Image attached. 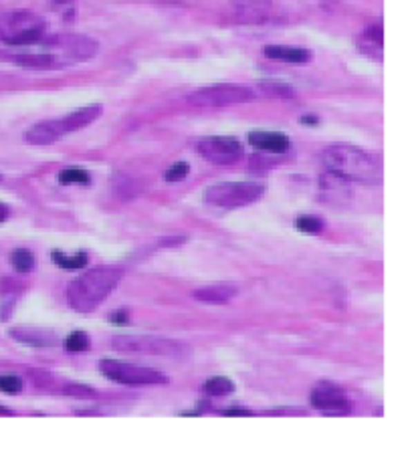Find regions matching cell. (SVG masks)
Returning a JSON list of instances; mask_svg holds the SVG:
<instances>
[{"mask_svg": "<svg viewBox=\"0 0 414 450\" xmlns=\"http://www.w3.org/2000/svg\"><path fill=\"white\" fill-rule=\"evenodd\" d=\"M124 273L117 266H97L79 275L67 287V303L81 313L93 311L117 287Z\"/></svg>", "mask_w": 414, "mask_h": 450, "instance_id": "2", "label": "cell"}, {"mask_svg": "<svg viewBox=\"0 0 414 450\" xmlns=\"http://www.w3.org/2000/svg\"><path fill=\"white\" fill-rule=\"evenodd\" d=\"M113 349L117 351H135V353H152V355H164L172 358L180 353V345L164 338H135V335H117L113 338Z\"/></svg>", "mask_w": 414, "mask_h": 450, "instance_id": "8", "label": "cell"}, {"mask_svg": "<svg viewBox=\"0 0 414 450\" xmlns=\"http://www.w3.org/2000/svg\"><path fill=\"white\" fill-rule=\"evenodd\" d=\"M53 263L67 271H77L87 265V253H75V255H65L61 251H53Z\"/></svg>", "mask_w": 414, "mask_h": 450, "instance_id": "18", "label": "cell"}, {"mask_svg": "<svg viewBox=\"0 0 414 450\" xmlns=\"http://www.w3.org/2000/svg\"><path fill=\"white\" fill-rule=\"evenodd\" d=\"M265 57L275 59V61H285L293 65H305L311 61V53L301 47H285V45H269L265 47Z\"/></svg>", "mask_w": 414, "mask_h": 450, "instance_id": "15", "label": "cell"}, {"mask_svg": "<svg viewBox=\"0 0 414 450\" xmlns=\"http://www.w3.org/2000/svg\"><path fill=\"white\" fill-rule=\"evenodd\" d=\"M59 182L61 184H89L91 176L81 168H67L59 174Z\"/></svg>", "mask_w": 414, "mask_h": 450, "instance_id": "24", "label": "cell"}, {"mask_svg": "<svg viewBox=\"0 0 414 450\" xmlns=\"http://www.w3.org/2000/svg\"><path fill=\"white\" fill-rule=\"evenodd\" d=\"M259 89L267 95V97H277V99H291L295 97L293 87L279 83V81H261Z\"/></svg>", "mask_w": 414, "mask_h": 450, "instance_id": "19", "label": "cell"}, {"mask_svg": "<svg viewBox=\"0 0 414 450\" xmlns=\"http://www.w3.org/2000/svg\"><path fill=\"white\" fill-rule=\"evenodd\" d=\"M225 414H227V416H251L253 412H251V410H245V408H231V410H227Z\"/></svg>", "mask_w": 414, "mask_h": 450, "instance_id": "31", "label": "cell"}, {"mask_svg": "<svg viewBox=\"0 0 414 450\" xmlns=\"http://www.w3.org/2000/svg\"><path fill=\"white\" fill-rule=\"evenodd\" d=\"M23 390V380L17 375H0V392L4 394H19Z\"/></svg>", "mask_w": 414, "mask_h": 450, "instance_id": "26", "label": "cell"}, {"mask_svg": "<svg viewBox=\"0 0 414 450\" xmlns=\"http://www.w3.org/2000/svg\"><path fill=\"white\" fill-rule=\"evenodd\" d=\"M100 370L105 378L126 384V386H150V384H166L168 378L162 371L154 368H144L135 366L130 362H120V360H102Z\"/></svg>", "mask_w": 414, "mask_h": 450, "instance_id": "7", "label": "cell"}, {"mask_svg": "<svg viewBox=\"0 0 414 450\" xmlns=\"http://www.w3.org/2000/svg\"><path fill=\"white\" fill-rule=\"evenodd\" d=\"M10 335L25 345L32 347H51L57 345V335L49 329H39V327H17L10 331Z\"/></svg>", "mask_w": 414, "mask_h": 450, "instance_id": "13", "label": "cell"}, {"mask_svg": "<svg viewBox=\"0 0 414 450\" xmlns=\"http://www.w3.org/2000/svg\"><path fill=\"white\" fill-rule=\"evenodd\" d=\"M310 402L313 408L323 410V412H346L350 410V398L346 396V392L341 388H337L334 384L321 382L311 390Z\"/></svg>", "mask_w": 414, "mask_h": 450, "instance_id": "10", "label": "cell"}, {"mask_svg": "<svg viewBox=\"0 0 414 450\" xmlns=\"http://www.w3.org/2000/svg\"><path fill=\"white\" fill-rule=\"evenodd\" d=\"M364 51L368 53H376V57H382V30L380 28H368L364 32Z\"/></svg>", "mask_w": 414, "mask_h": 450, "instance_id": "23", "label": "cell"}, {"mask_svg": "<svg viewBox=\"0 0 414 450\" xmlns=\"http://www.w3.org/2000/svg\"><path fill=\"white\" fill-rule=\"evenodd\" d=\"M15 63H19L21 67L28 69H57L59 63L55 61L51 53H30V55H12L10 57Z\"/></svg>", "mask_w": 414, "mask_h": 450, "instance_id": "17", "label": "cell"}, {"mask_svg": "<svg viewBox=\"0 0 414 450\" xmlns=\"http://www.w3.org/2000/svg\"><path fill=\"white\" fill-rule=\"evenodd\" d=\"M198 152L210 159L212 164H220V166H229L243 158L245 150L241 146V141L231 135H210L203 137L198 141Z\"/></svg>", "mask_w": 414, "mask_h": 450, "instance_id": "9", "label": "cell"}, {"mask_svg": "<svg viewBox=\"0 0 414 450\" xmlns=\"http://www.w3.org/2000/svg\"><path fill=\"white\" fill-rule=\"evenodd\" d=\"M65 135L61 119H49V121H41L37 126H32L30 130L25 132V139L35 144V146H47L57 139H61Z\"/></svg>", "mask_w": 414, "mask_h": 450, "instance_id": "11", "label": "cell"}, {"mask_svg": "<svg viewBox=\"0 0 414 450\" xmlns=\"http://www.w3.org/2000/svg\"><path fill=\"white\" fill-rule=\"evenodd\" d=\"M303 124H317V117H301Z\"/></svg>", "mask_w": 414, "mask_h": 450, "instance_id": "33", "label": "cell"}, {"mask_svg": "<svg viewBox=\"0 0 414 450\" xmlns=\"http://www.w3.org/2000/svg\"><path fill=\"white\" fill-rule=\"evenodd\" d=\"M249 144L261 152H269V154H283L291 148V139L283 133L275 132L249 133Z\"/></svg>", "mask_w": 414, "mask_h": 450, "instance_id": "12", "label": "cell"}, {"mask_svg": "<svg viewBox=\"0 0 414 450\" xmlns=\"http://www.w3.org/2000/svg\"><path fill=\"white\" fill-rule=\"evenodd\" d=\"M65 392L77 398H91L95 394L89 386H81V384H67V386H65Z\"/></svg>", "mask_w": 414, "mask_h": 450, "instance_id": "28", "label": "cell"}, {"mask_svg": "<svg viewBox=\"0 0 414 450\" xmlns=\"http://www.w3.org/2000/svg\"><path fill=\"white\" fill-rule=\"evenodd\" d=\"M295 226L297 231L301 233H308V235H319L326 231V220L319 218V216H299L295 220Z\"/></svg>", "mask_w": 414, "mask_h": 450, "instance_id": "22", "label": "cell"}, {"mask_svg": "<svg viewBox=\"0 0 414 450\" xmlns=\"http://www.w3.org/2000/svg\"><path fill=\"white\" fill-rule=\"evenodd\" d=\"M186 174H188V164L186 162H178V164H174L168 172H166V180L168 182H180L186 178Z\"/></svg>", "mask_w": 414, "mask_h": 450, "instance_id": "27", "label": "cell"}, {"mask_svg": "<svg viewBox=\"0 0 414 450\" xmlns=\"http://www.w3.org/2000/svg\"><path fill=\"white\" fill-rule=\"evenodd\" d=\"M234 390V384L229 378H223V375H216V378H210L207 384H205V392L208 396H227Z\"/></svg>", "mask_w": 414, "mask_h": 450, "instance_id": "21", "label": "cell"}, {"mask_svg": "<svg viewBox=\"0 0 414 450\" xmlns=\"http://www.w3.org/2000/svg\"><path fill=\"white\" fill-rule=\"evenodd\" d=\"M321 159L330 172L346 178L348 182H362V184H380L382 182V168L370 154L356 146L336 144L323 150Z\"/></svg>", "mask_w": 414, "mask_h": 450, "instance_id": "1", "label": "cell"}, {"mask_svg": "<svg viewBox=\"0 0 414 450\" xmlns=\"http://www.w3.org/2000/svg\"><path fill=\"white\" fill-rule=\"evenodd\" d=\"M111 323H115V325H128V323H130V313H128V309H117V311H113V313H111Z\"/></svg>", "mask_w": 414, "mask_h": 450, "instance_id": "30", "label": "cell"}, {"mask_svg": "<svg viewBox=\"0 0 414 450\" xmlns=\"http://www.w3.org/2000/svg\"><path fill=\"white\" fill-rule=\"evenodd\" d=\"M233 2L238 4V6H243V8H247V10H257V8L267 6L271 0H233Z\"/></svg>", "mask_w": 414, "mask_h": 450, "instance_id": "29", "label": "cell"}, {"mask_svg": "<svg viewBox=\"0 0 414 450\" xmlns=\"http://www.w3.org/2000/svg\"><path fill=\"white\" fill-rule=\"evenodd\" d=\"M10 263H12L17 273L26 275V273H30L35 268V255L30 251H26V248H17L10 255Z\"/></svg>", "mask_w": 414, "mask_h": 450, "instance_id": "20", "label": "cell"}, {"mask_svg": "<svg viewBox=\"0 0 414 450\" xmlns=\"http://www.w3.org/2000/svg\"><path fill=\"white\" fill-rule=\"evenodd\" d=\"M263 192L265 188L257 182H225L210 186L205 194V200L216 208H238L257 202Z\"/></svg>", "mask_w": 414, "mask_h": 450, "instance_id": "5", "label": "cell"}, {"mask_svg": "<svg viewBox=\"0 0 414 450\" xmlns=\"http://www.w3.org/2000/svg\"><path fill=\"white\" fill-rule=\"evenodd\" d=\"M236 293H238V289L233 285H208L203 289H196L192 293V297L198 301H205V303L223 305V303H229Z\"/></svg>", "mask_w": 414, "mask_h": 450, "instance_id": "16", "label": "cell"}, {"mask_svg": "<svg viewBox=\"0 0 414 450\" xmlns=\"http://www.w3.org/2000/svg\"><path fill=\"white\" fill-rule=\"evenodd\" d=\"M0 414H10V412H8L6 408H2V406H0Z\"/></svg>", "mask_w": 414, "mask_h": 450, "instance_id": "34", "label": "cell"}, {"mask_svg": "<svg viewBox=\"0 0 414 450\" xmlns=\"http://www.w3.org/2000/svg\"><path fill=\"white\" fill-rule=\"evenodd\" d=\"M45 30V21L30 10H12L0 19V39L12 47H25L43 41Z\"/></svg>", "mask_w": 414, "mask_h": 450, "instance_id": "3", "label": "cell"}, {"mask_svg": "<svg viewBox=\"0 0 414 450\" xmlns=\"http://www.w3.org/2000/svg\"><path fill=\"white\" fill-rule=\"evenodd\" d=\"M102 111H104V107L102 106H87L81 107V109H75V111H71L69 115H65V117L61 119L63 130H65V133L77 132L81 128L93 124V121L102 115Z\"/></svg>", "mask_w": 414, "mask_h": 450, "instance_id": "14", "label": "cell"}, {"mask_svg": "<svg viewBox=\"0 0 414 450\" xmlns=\"http://www.w3.org/2000/svg\"><path fill=\"white\" fill-rule=\"evenodd\" d=\"M65 349L71 353H79V351H87L89 349V335L85 331H73L67 335L65 340Z\"/></svg>", "mask_w": 414, "mask_h": 450, "instance_id": "25", "label": "cell"}, {"mask_svg": "<svg viewBox=\"0 0 414 450\" xmlns=\"http://www.w3.org/2000/svg\"><path fill=\"white\" fill-rule=\"evenodd\" d=\"M43 45L51 49L59 67H67L73 61H87L97 53V43L83 35H55L43 39Z\"/></svg>", "mask_w": 414, "mask_h": 450, "instance_id": "6", "label": "cell"}, {"mask_svg": "<svg viewBox=\"0 0 414 450\" xmlns=\"http://www.w3.org/2000/svg\"><path fill=\"white\" fill-rule=\"evenodd\" d=\"M8 216H10V208H8L6 204H2V202H0V222H4Z\"/></svg>", "mask_w": 414, "mask_h": 450, "instance_id": "32", "label": "cell"}, {"mask_svg": "<svg viewBox=\"0 0 414 450\" xmlns=\"http://www.w3.org/2000/svg\"><path fill=\"white\" fill-rule=\"evenodd\" d=\"M57 4H67V2H71V0H55Z\"/></svg>", "mask_w": 414, "mask_h": 450, "instance_id": "35", "label": "cell"}, {"mask_svg": "<svg viewBox=\"0 0 414 450\" xmlns=\"http://www.w3.org/2000/svg\"><path fill=\"white\" fill-rule=\"evenodd\" d=\"M255 99V91L245 85H234V83H220V85H210L194 91L188 95V106L200 107V109H210V107H229L238 106V104H249Z\"/></svg>", "mask_w": 414, "mask_h": 450, "instance_id": "4", "label": "cell"}]
</instances>
